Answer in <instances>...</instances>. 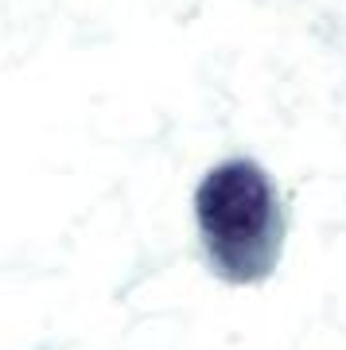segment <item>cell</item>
Segmentation results:
<instances>
[{"label":"cell","instance_id":"obj_2","mask_svg":"<svg viewBox=\"0 0 346 350\" xmlns=\"http://www.w3.org/2000/svg\"><path fill=\"white\" fill-rule=\"evenodd\" d=\"M39 350H51V347H39Z\"/></svg>","mask_w":346,"mask_h":350},{"label":"cell","instance_id":"obj_1","mask_svg":"<svg viewBox=\"0 0 346 350\" xmlns=\"http://www.w3.org/2000/svg\"><path fill=\"white\" fill-rule=\"evenodd\" d=\"M195 226L211 276L230 288H253L284 257L288 199L257 160H222L198 179Z\"/></svg>","mask_w":346,"mask_h":350}]
</instances>
